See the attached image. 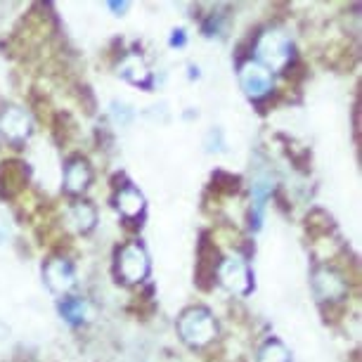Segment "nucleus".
Returning <instances> with one entry per match:
<instances>
[{
    "mask_svg": "<svg viewBox=\"0 0 362 362\" xmlns=\"http://www.w3.org/2000/svg\"><path fill=\"white\" fill-rule=\"evenodd\" d=\"M147 270H149L147 254L138 244H128L119 254V275L124 277L126 282H131V284L140 282V279L147 275Z\"/></svg>",
    "mask_w": 362,
    "mask_h": 362,
    "instance_id": "39448f33",
    "label": "nucleus"
},
{
    "mask_svg": "<svg viewBox=\"0 0 362 362\" xmlns=\"http://www.w3.org/2000/svg\"><path fill=\"white\" fill-rule=\"evenodd\" d=\"M64 182H66V189L69 192H83L90 182V168L83 159H76L66 166V173H64Z\"/></svg>",
    "mask_w": 362,
    "mask_h": 362,
    "instance_id": "1a4fd4ad",
    "label": "nucleus"
},
{
    "mask_svg": "<svg viewBox=\"0 0 362 362\" xmlns=\"http://www.w3.org/2000/svg\"><path fill=\"white\" fill-rule=\"evenodd\" d=\"M218 277L225 289H230L232 293H247L251 289V275L249 268L242 258H225L221 263V270H218Z\"/></svg>",
    "mask_w": 362,
    "mask_h": 362,
    "instance_id": "20e7f679",
    "label": "nucleus"
},
{
    "mask_svg": "<svg viewBox=\"0 0 362 362\" xmlns=\"http://www.w3.org/2000/svg\"><path fill=\"white\" fill-rule=\"evenodd\" d=\"M62 315L69 320V322H83L86 315H88V303L81 298H69L62 303Z\"/></svg>",
    "mask_w": 362,
    "mask_h": 362,
    "instance_id": "ddd939ff",
    "label": "nucleus"
},
{
    "mask_svg": "<svg viewBox=\"0 0 362 362\" xmlns=\"http://www.w3.org/2000/svg\"><path fill=\"white\" fill-rule=\"evenodd\" d=\"M0 131L8 135L10 140H24L31 131V121L29 114L19 107H10L5 109L3 116H0Z\"/></svg>",
    "mask_w": 362,
    "mask_h": 362,
    "instance_id": "6e6552de",
    "label": "nucleus"
},
{
    "mask_svg": "<svg viewBox=\"0 0 362 362\" xmlns=\"http://www.w3.org/2000/svg\"><path fill=\"white\" fill-rule=\"evenodd\" d=\"M69 218L78 230H90L95 225V209L88 206V204H74Z\"/></svg>",
    "mask_w": 362,
    "mask_h": 362,
    "instance_id": "f8f14e48",
    "label": "nucleus"
},
{
    "mask_svg": "<svg viewBox=\"0 0 362 362\" xmlns=\"http://www.w3.org/2000/svg\"><path fill=\"white\" fill-rule=\"evenodd\" d=\"M258 57L265 64V69H282L291 59V40L282 31H265L256 47Z\"/></svg>",
    "mask_w": 362,
    "mask_h": 362,
    "instance_id": "f03ea898",
    "label": "nucleus"
},
{
    "mask_svg": "<svg viewBox=\"0 0 362 362\" xmlns=\"http://www.w3.org/2000/svg\"><path fill=\"white\" fill-rule=\"evenodd\" d=\"M121 74H124L131 83H147L149 81V71H147L145 62H142L140 57H135V54L126 57V62L121 64Z\"/></svg>",
    "mask_w": 362,
    "mask_h": 362,
    "instance_id": "9b49d317",
    "label": "nucleus"
},
{
    "mask_svg": "<svg viewBox=\"0 0 362 362\" xmlns=\"http://www.w3.org/2000/svg\"><path fill=\"white\" fill-rule=\"evenodd\" d=\"M45 282L54 293H66L74 284H76V275H74L69 263L54 258V261L45 265Z\"/></svg>",
    "mask_w": 362,
    "mask_h": 362,
    "instance_id": "423d86ee",
    "label": "nucleus"
},
{
    "mask_svg": "<svg viewBox=\"0 0 362 362\" xmlns=\"http://www.w3.org/2000/svg\"><path fill=\"white\" fill-rule=\"evenodd\" d=\"M239 81H242V88L249 98L261 100L272 90V76L270 71L265 69L263 64L258 62H247L239 71Z\"/></svg>",
    "mask_w": 362,
    "mask_h": 362,
    "instance_id": "7ed1b4c3",
    "label": "nucleus"
},
{
    "mask_svg": "<svg viewBox=\"0 0 362 362\" xmlns=\"http://www.w3.org/2000/svg\"><path fill=\"white\" fill-rule=\"evenodd\" d=\"M258 362H289V353H286V348L279 341H270V344L263 346Z\"/></svg>",
    "mask_w": 362,
    "mask_h": 362,
    "instance_id": "4468645a",
    "label": "nucleus"
},
{
    "mask_svg": "<svg viewBox=\"0 0 362 362\" xmlns=\"http://www.w3.org/2000/svg\"><path fill=\"white\" fill-rule=\"evenodd\" d=\"M180 337L187 341L189 346H206L216 337V322L214 315L206 308H192L180 317Z\"/></svg>",
    "mask_w": 362,
    "mask_h": 362,
    "instance_id": "f257e3e1",
    "label": "nucleus"
},
{
    "mask_svg": "<svg viewBox=\"0 0 362 362\" xmlns=\"http://www.w3.org/2000/svg\"><path fill=\"white\" fill-rule=\"evenodd\" d=\"M313 286H315L317 296L325 298V300H337L346 293V282L344 277L337 275L334 270L329 268H320L313 277Z\"/></svg>",
    "mask_w": 362,
    "mask_h": 362,
    "instance_id": "0eeeda50",
    "label": "nucleus"
},
{
    "mask_svg": "<svg viewBox=\"0 0 362 362\" xmlns=\"http://www.w3.org/2000/svg\"><path fill=\"white\" fill-rule=\"evenodd\" d=\"M116 206H119V211L124 216L135 218L142 214V209H145V199H142V194L138 189L126 187V189H121L119 197H116Z\"/></svg>",
    "mask_w": 362,
    "mask_h": 362,
    "instance_id": "9d476101",
    "label": "nucleus"
},
{
    "mask_svg": "<svg viewBox=\"0 0 362 362\" xmlns=\"http://www.w3.org/2000/svg\"><path fill=\"white\" fill-rule=\"evenodd\" d=\"M175 33V36H173V40H170V43H173V45H182V43H185V36H182V33H185V31H173Z\"/></svg>",
    "mask_w": 362,
    "mask_h": 362,
    "instance_id": "2eb2a0df",
    "label": "nucleus"
}]
</instances>
